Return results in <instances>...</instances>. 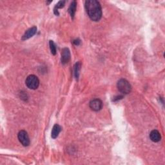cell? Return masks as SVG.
I'll return each mask as SVG.
<instances>
[{
	"mask_svg": "<svg viewBox=\"0 0 165 165\" xmlns=\"http://www.w3.org/2000/svg\"><path fill=\"white\" fill-rule=\"evenodd\" d=\"M85 9L91 20H100L102 17V9L100 2L96 0H88L85 2Z\"/></svg>",
	"mask_w": 165,
	"mask_h": 165,
	"instance_id": "obj_1",
	"label": "cell"
},
{
	"mask_svg": "<svg viewBox=\"0 0 165 165\" xmlns=\"http://www.w3.org/2000/svg\"><path fill=\"white\" fill-rule=\"evenodd\" d=\"M118 90L123 94H128L132 90V86L130 83L125 79H121L117 83Z\"/></svg>",
	"mask_w": 165,
	"mask_h": 165,
	"instance_id": "obj_2",
	"label": "cell"
},
{
	"mask_svg": "<svg viewBox=\"0 0 165 165\" xmlns=\"http://www.w3.org/2000/svg\"><path fill=\"white\" fill-rule=\"evenodd\" d=\"M25 84L27 87L32 90H36L39 85V80L35 75H30L26 79Z\"/></svg>",
	"mask_w": 165,
	"mask_h": 165,
	"instance_id": "obj_3",
	"label": "cell"
},
{
	"mask_svg": "<svg viewBox=\"0 0 165 165\" xmlns=\"http://www.w3.org/2000/svg\"><path fill=\"white\" fill-rule=\"evenodd\" d=\"M18 139L19 142L21 143V144L24 147H28L30 144V139L29 137V135L27 132L25 130H21L19 132L18 135Z\"/></svg>",
	"mask_w": 165,
	"mask_h": 165,
	"instance_id": "obj_4",
	"label": "cell"
},
{
	"mask_svg": "<svg viewBox=\"0 0 165 165\" xmlns=\"http://www.w3.org/2000/svg\"><path fill=\"white\" fill-rule=\"evenodd\" d=\"M89 107L92 110L98 112L103 108V102L100 99H94L90 102Z\"/></svg>",
	"mask_w": 165,
	"mask_h": 165,
	"instance_id": "obj_5",
	"label": "cell"
},
{
	"mask_svg": "<svg viewBox=\"0 0 165 165\" xmlns=\"http://www.w3.org/2000/svg\"><path fill=\"white\" fill-rule=\"evenodd\" d=\"M70 59V52L68 48H64L61 52V61L63 65H65L69 63Z\"/></svg>",
	"mask_w": 165,
	"mask_h": 165,
	"instance_id": "obj_6",
	"label": "cell"
},
{
	"mask_svg": "<svg viewBox=\"0 0 165 165\" xmlns=\"http://www.w3.org/2000/svg\"><path fill=\"white\" fill-rule=\"evenodd\" d=\"M36 32H37V28L36 27L30 28L25 32V33L22 36V40L23 41L27 40V39H29V38L32 37L33 36H34L36 34Z\"/></svg>",
	"mask_w": 165,
	"mask_h": 165,
	"instance_id": "obj_7",
	"label": "cell"
},
{
	"mask_svg": "<svg viewBox=\"0 0 165 165\" xmlns=\"http://www.w3.org/2000/svg\"><path fill=\"white\" fill-rule=\"evenodd\" d=\"M150 138L151 141L154 143H157L160 141L161 139V136L160 132L157 130H154L150 134Z\"/></svg>",
	"mask_w": 165,
	"mask_h": 165,
	"instance_id": "obj_8",
	"label": "cell"
},
{
	"mask_svg": "<svg viewBox=\"0 0 165 165\" xmlns=\"http://www.w3.org/2000/svg\"><path fill=\"white\" fill-rule=\"evenodd\" d=\"M61 129H62L61 127L59 126V124H56L53 127V128H52V133H51V137L53 139L57 138L58 137L59 133L61 132Z\"/></svg>",
	"mask_w": 165,
	"mask_h": 165,
	"instance_id": "obj_9",
	"label": "cell"
},
{
	"mask_svg": "<svg viewBox=\"0 0 165 165\" xmlns=\"http://www.w3.org/2000/svg\"><path fill=\"white\" fill-rule=\"evenodd\" d=\"M76 7H77V2L76 1L72 2L70 5V7L69 9V12L70 13V14L71 16V18L72 19H74V16H75V13L76 11Z\"/></svg>",
	"mask_w": 165,
	"mask_h": 165,
	"instance_id": "obj_10",
	"label": "cell"
},
{
	"mask_svg": "<svg viewBox=\"0 0 165 165\" xmlns=\"http://www.w3.org/2000/svg\"><path fill=\"white\" fill-rule=\"evenodd\" d=\"M81 65V64L80 62H77L76 65H74V75H75V77L77 79V80L79 77V74H80Z\"/></svg>",
	"mask_w": 165,
	"mask_h": 165,
	"instance_id": "obj_11",
	"label": "cell"
},
{
	"mask_svg": "<svg viewBox=\"0 0 165 165\" xmlns=\"http://www.w3.org/2000/svg\"><path fill=\"white\" fill-rule=\"evenodd\" d=\"M65 1H60L55 6V8H54V14L56 15H59V12H58V9H61L63 8V6H65Z\"/></svg>",
	"mask_w": 165,
	"mask_h": 165,
	"instance_id": "obj_12",
	"label": "cell"
},
{
	"mask_svg": "<svg viewBox=\"0 0 165 165\" xmlns=\"http://www.w3.org/2000/svg\"><path fill=\"white\" fill-rule=\"evenodd\" d=\"M49 46H50V49L52 54L54 55V56L56 55V45L53 41L50 40L49 41Z\"/></svg>",
	"mask_w": 165,
	"mask_h": 165,
	"instance_id": "obj_13",
	"label": "cell"
},
{
	"mask_svg": "<svg viewBox=\"0 0 165 165\" xmlns=\"http://www.w3.org/2000/svg\"><path fill=\"white\" fill-rule=\"evenodd\" d=\"M80 39H76V40H74V41H73V43L76 45H80Z\"/></svg>",
	"mask_w": 165,
	"mask_h": 165,
	"instance_id": "obj_14",
	"label": "cell"
}]
</instances>
